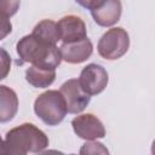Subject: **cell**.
Here are the masks:
<instances>
[{"label": "cell", "instance_id": "13", "mask_svg": "<svg viewBox=\"0 0 155 155\" xmlns=\"http://www.w3.org/2000/svg\"><path fill=\"white\" fill-rule=\"evenodd\" d=\"M31 35L34 38H36L38 40L50 44V45H56L61 40L58 25L56 22H53L51 19H44V21L39 22L34 27Z\"/></svg>", "mask_w": 155, "mask_h": 155}, {"label": "cell", "instance_id": "19", "mask_svg": "<svg viewBox=\"0 0 155 155\" xmlns=\"http://www.w3.org/2000/svg\"><path fill=\"white\" fill-rule=\"evenodd\" d=\"M0 154H5V143L0 137Z\"/></svg>", "mask_w": 155, "mask_h": 155}, {"label": "cell", "instance_id": "4", "mask_svg": "<svg viewBox=\"0 0 155 155\" xmlns=\"http://www.w3.org/2000/svg\"><path fill=\"white\" fill-rule=\"evenodd\" d=\"M130 47L128 33L121 28H111L105 31L98 41L97 50L101 57L108 61L119 59L122 57Z\"/></svg>", "mask_w": 155, "mask_h": 155}, {"label": "cell", "instance_id": "9", "mask_svg": "<svg viewBox=\"0 0 155 155\" xmlns=\"http://www.w3.org/2000/svg\"><path fill=\"white\" fill-rule=\"evenodd\" d=\"M57 25L59 29L61 40L63 42H73L87 38L85 22L78 16H64L58 21Z\"/></svg>", "mask_w": 155, "mask_h": 155}, {"label": "cell", "instance_id": "2", "mask_svg": "<svg viewBox=\"0 0 155 155\" xmlns=\"http://www.w3.org/2000/svg\"><path fill=\"white\" fill-rule=\"evenodd\" d=\"M17 53L22 62L46 69H56L61 62L62 56L56 45L42 42L31 34L23 36L16 45Z\"/></svg>", "mask_w": 155, "mask_h": 155}, {"label": "cell", "instance_id": "7", "mask_svg": "<svg viewBox=\"0 0 155 155\" xmlns=\"http://www.w3.org/2000/svg\"><path fill=\"white\" fill-rule=\"evenodd\" d=\"M71 126L75 134L85 140H94L105 137L103 122L93 114H82L74 117Z\"/></svg>", "mask_w": 155, "mask_h": 155}, {"label": "cell", "instance_id": "17", "mask_svg": "<svg viewBox=\"0 0 155 155\" xmlns=\"http://www.w3.org/2000/svg\"><path fill=\"white\" fill-rule=\"evenodd\" d=\"M11 31H12V24L10 22V18L0 12V40L5 39Z\"/></svg>", "mask_w": 155, "mask_h": 155}, {"label": "cell", "instance_id": "11", "mask_svg": "<svg viewBox=\"0 0 155 155\" xmlns=\"http://www.w3.org/2000/svg\"><path fill=\"white\" fill-rule=\"evenodd\" d=\"M18 111L17 93L5 86L0 85V124L11 121Z\"/></svg>", "mask_w": 155, "mask_h": 155}, {"label": "cell", "instance_id": "6", "mask_svg": "<svg viewBox=\"0 0 155 155\" xmlns=\"http://www.w3.org/2000/svg\"><path fill=\"white\" fill-rule=\"evenodd\" d=\"M59 92L63 96L67 113L69 114H79L90 104L91 97L82 90L78 79L67 80L61 86Z\"/></svg>", "mask_w": 155, "mask_h": 155}, {"label": "cell", "instance_id": "1", "mask_svg": "<svg viewBox=\"0 0 155 155\" xmlns=\"http://www.w3.org/2000/svg\"><path fill=\"white\" fill-rule=\"evenodd\" d=\"M5 154L25 155L29 153H42L48 147V137L33 124H22L6 133Z\"/></svg>", "mask_w": 155, "mask_h": 155}, {"label": "cell", "instance_id": "8", "mask_svg": "<svg viewBox=\"0 0 155 155\" xmlns=\"http://www.w3.org/2000/svg\"><path fill=\"white\" fill-rule=\"evenodd\" d=\"M93 46L88 38L73 41V42H63L59 47V52L62 59L70 64H79L85 62L92 54Z\"/></svg>", "mask_w": 155, "mask_h": 155}, {"label": "cell", "instance_id": "10", "mask_svg": "<svg viewBox=\"0 0 155 155\" xmlns=\"http://www.w3.org/2000/svg\"><path fill=\"white\" fill-rule=\"evenodd\" d=\"M122 12L120 0H105L99 7L91 11L93 21L101 27H111L119 22Z\"/></svg>", "mask_w": 155, "mask_h": 155}, {"label": "cell", "instance_id": "16", "mask_svg": "<svg viewBox=\"0 0 155 155\" xmlns=\"http://www.w3.org/2000/svg\"><path fill=\"white\" fill-rule=\"evenodd\" d=\"M11 70V57L8 52L0 47V81L4 80Z\"/></svg>", "mask_w": 155, "mask_h": 155}, {"label": "cell", "instance_id": "18", "mask_svg": "<svg viewBox=\"0 0 155 155\" xmlns=\"http://www.w3.org/2000/svg\"><path fill=\"white\" fill-rule=\"evenodd\" d=\"M104 1H105V0H75L76 4H79L80 6H82V7L87 8V10H90V11H92V10H94V8H97V7H99Z\"/></svg>", "mask_w": 155, "mask_h": 155}, {"label": "cell", "instance_id": "3", "mask_svg": "<svg viewBox=\"0 0 155 155\" xmlns=\"http://www.w3.org/2000/svg\"><path fill=\"white\" fill-rule=\"evenodd\" d=\"M36 116L48 126H57L67 115V107L59 91L48 90L38 96L34 102Z\"/></svg>", "mask_w": 155, "mask_h": 155}, {"label": "cell", "instance_id": "5", "mask_svg": "<svg viewBox=\"0 0 155 155\" xmlns=\"http://www.w3.org/2000/svg\"><path fill=\"white\" fill-rule=\"evenodd\" d=\"M78 80L86 93H88L90 96H94L105 90L109 78L107 70L102 65L91 63L81 70L80 78Z\"/></svg>", "mask_w": 155, "mask_h": 155}, {"label": "cell", "instance_id": "15", "mask_svg": "<svg viewBox=\"0 0 155 155\" xmlns=\"http://www.w3.org/2000/svg\"><path fill=\"white\" fill-rule=\"evenodd\" d=\"M80 154H108V149L102 143L88 140L80 149Z\"/></svg>", "mask_w": 155, "mask_h": 155}, {"label": "cell", "instance_id": "14", "mask_svg": "<svg viewBox=\"0 0 155 155\" xmlns=\"http://www.w3.org/2000/svg\"><path fill=\"white\" fill-rule=\"evenodd\" d=\"M19 5L21 0H0V12L10 18L17 13Z\"/></svg>", "mask_w": 155, "mask_h": 155}, {"label": "cell", "instance_id": "12", "mask_svg": "<svg viewBox=\"0 0 155 155\" xmlns=\"http://www.w3.org/2000/svg\"><path fill=\"white\" fill-rule=\"evenodd\" d=\"M56 79V69L39 68L35 65L25 70V80L36 88H46L53 84Z\"/></svg>", "mask_w": 155, "mask_h": 155}]
</instances>
